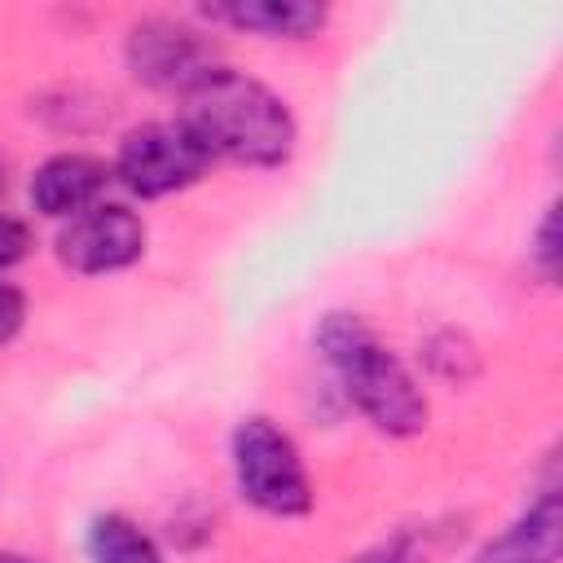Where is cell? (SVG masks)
Returning a JSON list of instances; mask_svg holds the SVG:
<instances>
[{
	"label": "cell",
	"instance_id": "obj_1",
	"mask_svg": "<svg viewBox=\"0 0 563 563\" xmlns=\"http://www.w3.org/2000/svg\"><path fill=\"white\" fill-rule=\"evenodd\" d=\"M176 123L202 145L211 163L220 158L251 172H277L299 150V119L290 101L264 79L224 62L180 97Z\"/></svg>",
	"mask_w": 563,
	"mask_h": 563
},
{
	"label": "cell",
	"instance_id": "obj_2",
	"mask_svg": "<svg viewBox=\"0 0 563 563\" xmlns=\"http://www.w3.org/2000/svg\"><path fill=\"white\" fill-rule=\"evenodd\" d=\"M312 347L330 369L343 400L387 440H413L431 422V400L405 356L352 308H330L317 330Z\"/></svg>",
	"mask_w": 563,
	"mask_h": 563
},
{
	"label": "cell",
	"instance_id": "obj_3",
	"mask_svg": "<svg viewBox=\"0 0 563 563\" xmlns=\"http://www.w3.org/2000/svg\"><path fill=\"white\" fill-rule=\"evenodd\" d=\"M233 493L268 519H303L317 506V488L295 435L268 413H246L229 431Z\"/></svg>",
	"mask_w": 563,
	"mask_h": 563
},
{
	"label": "cell",
	"instance_id": "obj_4",
	"mask_svg": "<svg viewBox=\"0 0 563 563\" xmlns=\"http://www.w3.org/2000/svg\"><path fill=\"white\" fill-rule=\"evenodd\" d=\"M207 172H211V158L176 119H145V123L128 128L119 136L114 163H110V176L141 202L185 194Z\"/></svg>",
	"mask_w": 563,
	"mask_h": 563
},
{
	"label": "cell",
	"instance_id": "obj_5",
	"mask_svg": "<svg viewBox=\"0 0 563 563\" xmlns=\"http://www.w3.org/2000/svg\"><path fill=\"white\" fill-rule=\"evenodd\" d=\"M216 66V40L189 18L145 13L123 35V70L150 92L185 97Z\"/></svg>",
	"mask_w": 563,
	"mask_h": 563
},
{
	"label": "cell",
	"instance_id": "obj_6",
	"mask_svg": "<svg viewBox=\"0 0 563 563\" xmlns=\"http://www.w3.org/2000/svg\"><path fill=\"white\" fill-rule=\"evenodd\" d=\"M150 229L128 202H97L84 216L66 220L53 238L57 264L70 268L75 277H110L145 260Z\"/></svg>",
	"mask_w": 563,
	"mask_h": 563
},
{
	"label": "cell",
	"instance_id": "obj_7",
	"mask_svg": "<svg viewBox=\"0 0 563 563\" xmlns=\"http://www.w3.org/2000/svg\"><path fill=\"white\" fill-rule=\"evenodd\" d=\"M110 163H101L97 154H84V150H57L48 154L31 180H26V198H31V211L44 216V220H75L84 216L88 207L101 202L106 185H110Z\"/></svg>",
	"mask_w": 563,
	"mask_h": 563
},
{
	"label": "cell",
	"instance_id": "obj_8",
	"mask_svg": "<svg viewBox=\"0 0 563 563\" xmlns=\"http://www.w3.org/2000/svg\"><path fill=\"white\" fill-rule=\"evenodd\" d=\"M563 550V484L550 475L532 501L488 537L466 563H559Z\"/></svg>",
	"mask_w": 563,
	"mask_h": 563
},
{
	"label": "cell",
	"instance_id": "obj_9",
	"mask_svg": "<svg viewBox=\"0 0 563 563\" xmlns=\"http://www.w3.org/2000/svg\"><path fill=\"white\" fill-rule=\"evenodd\" d=\"M198 18L211 26L242 31V35L299 44V40H317L325 31L330 9L317 0H229V4H202Z\"/></svg>",
	"mask_w": 563,
	"mask_h": 563
},
{
	"label": "cell",
	"instance_id": "obj_10",
	"mask_svg": "<svg viewBox=\"0 0 563 563\" xmlns=\"http://www.w3.org/2000/svg\"><path fill=\"white\" fill-rule=\"evenodd\" d=\"M84 554L88 563H167L154 532H145L123 510H101L84 528Z\"/></svg>",
	"mask_w": 563,
	"mask_h": 563
},
{
	"label": "cell",
	"instance_id": "obj_11",
	"mask_svg": "<svg viewBox=\"0 0 563 563\" xmlns=\"http://www.w3.org/2000/svg\"><path fill=\"white\" fill-rule=\"evenodd\" d=\"M418 361L427 369V378L444 383V387H471L484 374V356L479 343L457 330V325H440L418 343Z\"/></svg>",
	"mask_w": 563,
	"mask_h": 563
},
{
	"label": "cell",
	"instance_id": "obj_12",
	"mask_svg": "<svg viewBox=\"0 0 563 563\" xmlns=\"http://www.w3.org/2000/svg\"><path fill=\"white\" fill-rule=\"evenodd\" d=\"M40 119H48L57 132H92L110 119V110L101 106V97H92L88 88H57L53 97H44V106H35Z\"/></svg>",
	"mask_w": 563,
	"mask_h": 563
},
{
	"label": "cell",
	"instance_id": "obj_13",
	"mask_svg": "<svg viewBox=\"0 0 563 563\" xmlns=\"http://www.w3.org/2000/svg\"><path fill=\"white\" fill-rule=\"evenodd\" d=\"M528 268L537 282L545 286H559V273H563V233H559V202L550 198L528 233Z\"/></svg>",
	"mask_w": 563,
	"mask_h": 563
},
{
	"label": "cell",
	"instance_id": "obj_14",
	"mask_svg": "<svg viewBox=\"0 0 563 563\" xmlns=\"http://www.w3.org/2000/svg\"><path fill=\"white\" fill-rule=\"evenodd\" d=\"M31 251H35V233H31V224H26L22 216H13V211H0V273L18 268Z\"/></svg>",
	"mask_w": 563,
	"mask_h": 563
},
{
	"label": "cell",
	"instance_id": "obj_15",
	"mask_svg": "<svg viewBox=\"0 0 563 563\" xmlns=\"http://www.w3.org/2000/svg\"><path fill=\"white\" fill-rule=\"evenodd\" d=\"M343 563H422V550H418V541L409 532H396L387 541H374V545L347 554Z\"/></svg>",
	"mask_w": 563,
	"mask_h": 563
},
{
	"label": "cell",
	"instance_id": "obj_16",
	"mask_svg": "<svg viewBox=\"0 0 563 563\" xmlns=\"http://www.w3.org/2000/svg\"><path fill=\"white\" fill-rule=\"evenodd\" d=\"M26 312H31L26 290H22V286H13V282H0V347H9V343L22 334Z\"/></svg>",
	"mask_w": 563,
	"mask_h": 563
},
{
	"label": "cell",
	"instance_id": "obj_17",
	"mask_svg": "<svg viewBox=\"0 0 563 563\" xmlns=\"http://www.w3.org/2000/svg\"><path fill=\"white\" fill-rule=\"evenodd\" d=\"M0 563H48V559H35V554H22V550H0Z\"/></svg>",
	"mask_w": 563,
	"mask_h": 563
},
{
	"label": "cell",
	"instance_id": "obj_18",
	"mask_svg": "<svg viewBox=\"0 0 563 563\" xmlns=\"http://www.w3.org/2000/svg\"><path fill=\"white\" fill-rule=\"evenodd\" d=\"M4 194H9V158L0 154V202H4Z\"/></svg>",
	"mask_w": 563,
	"mask_h": 563
}]
</instances>
